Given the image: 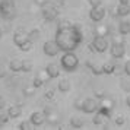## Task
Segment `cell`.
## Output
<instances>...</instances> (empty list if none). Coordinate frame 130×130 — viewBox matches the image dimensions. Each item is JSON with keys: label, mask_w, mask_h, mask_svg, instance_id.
I'll use <instances>...</instances> for the list:
<instances>
[{"label": "cell", "mask_w": 130, "mask_h": 130, "mask_svg": "<svg viewBox=\"0 0 130 130\" xmlns=\"http://www.w3.org/2000/svg\"><path fill=\"white\" fill-rule=\"evenodd\" d=\"M5 107H6V100H5V98L0 95V110H3Z\"/></svg>", "instance_id": "cell-37"}, {"label": "cell", "mask_w": 130, "mask_h": 130, "mask_svg": "<svg viewBox=\"0 0 130 130\" xmlns=\"http://www.w3.org/2000/svg\"><path fill=\"white\" fill-rule=\"evenodd\" d=\"M110 53H111V57H114V59H121V57H124V54H126L124 42L123 41L112 42L111 48H110Z\"/></svg>", "instance_id": "cell-9"}, {"label": "cell", "mask_w": 130, "mask_h": 130, "mask_svg": "<svg viewBox=\"0 0 130 130\" xmlns=\"http://www.w3.org/2000/svg\"><path fill=\"white\" fill-rule=\"evenodd\" d=\"M60 66L66 72H75L79 67V59L73 51H64V54L60 59Z\"/></svg>", "instance_id": "cell-2"}, {"label": "cell", "mask_w": 130, "mask_h": 130, "mask_svg": "<svg viewBox=\"0 0 130 130\" xmlns=\"http://www.w3.org/2000/svg\"><path fill=\"white\" fill-rule=\"evenodd\" d=\"M38 37H40V31H38V29L29 31V40H31V41H37V40H38Z\"/></svg>", "instance_id": "cell-27"}, {"label": "cell", "mask_w": 130, "mask_h": 130, "mask_svg": "<svg viewBox=\"0 0 130 130\" xmlns=\"http://www.w3.org/2000/svg\"><path fill=\"white\" fill-rule=\"evenodd\" d=\"M117 15H118V16H121V18L129 16V15H130V5H121V3H118Z\"/></svg>", "instance_id": "cell-16"}, {"label": "cell", "mask_w": 130, "mask_h": 130, "mask_svg": "<svg viewBox=\"0 0 130 130\" xmlns=\"http://www.w3.org/2000/svg\"><path fill=\"white\" fill-rule=\"evenodd\" d=\"M42 51H44V54L48 56V57H54V56H57L61 50H60V47L57 45L56 40H53V41H45L44 42V45H42Z\"/></svg>", "instance_id": "cell-5"}, {"label": "cell", "mask_w": 130, "mask_h": 130, "mask_svg": "<svg viewBox=\"0 0 130 130\" xmlns=\"http://www.w3.org/2000/svg\"><path fill=\"white\" fill-rule=\"evenodd\" d=\"M95 96H96V98H100V100H104L107 95H105L104 91H96V92H95Z\"/></svg>", "instance_id": "cell-33"}, {"label": "cell", "mask_w": 130, "mask_h": 130, "mask_svg": "<svg viewBox=\"0 0 130 130\" xmlns=\"http://www.w3.org/2000/svg\"><path fill=\"white\" fill-rule=\"evenodd\" d=\"M45 73H47V76L50 79H54V77H59L60 76V67L56 63H50L47 64L45 67Z\"/></svg>", "instance_id": "cell-12"}, {"label": "cell", "mask_w": 130, "mask_h": 130, "mask_svg": "<svg viewBox=\"0 0 130 130\" xmlns=\"http://www.w3.org/2000/svg\"><path fill=\"white\" fill-rule=\"evenodd\" d=\"M92 44L95 45V48H96V53H105L107 50H108V45H110V42H108V40H107L104 35H95L94 41H92Z\"/></svg>", "instance_id": "cell-7"}, {"label": "cell", "mask_w": 130, "mask_h": 130, "mask_svg": "<svg viewBox=\"0 0 130 130\" xmlns=\"http://www.w3.org/2000/svg\"><path fill=\"white\" fill-rule=\"evenodd\" d=\"M120 70H121V66L116 64V70H114V73H120Z\"/></svg>", "instance_id": "cell-40"}, {"label": "cell", "mask_w": 130, "mask_h": 130, "mask_svg": "<svg viewBox=\"0 0 130 130\" xmlns=\"http://www.w3.org/2000/svg\"><path fill=\"white\" fill-rule=\"evenodd\" d=\"M6 75H7L6 69H5L3 66H0V79H3V77H6Z\"/></svg>", "instance_id": "cell-35"}, {"label": "cell", "mask_w": 130, "mask_h": 130, "mask_svg": "<svg viewBox=\"0 0 130 130\" xmlns=\"http://www.w3.org/2000/svg\"><path fill=\"white\" fill-rule=\"evenodd\" d=\"M126 105H127V107L130 108V95L127 96V98H126Z\"/></svg>", "instance_id": "cell-41"}, {"label": "cell", "mask_w": 130, "mask_h": 130, "mask_svg": "<svg viewBox=\"0 0 130 130\" xmlns=\"http://www.w3.org/2000/svg\"><path fill=\"white\" fill-rule=\"evenodd\" d=\"M44 82H45V80H44V79H42L41 76H37L35 79H34V82H32V85H34L35 88H41L42 85H44Z\"/></svg>", "instance_id": "cell-26"}, {"label": "cell", "mask_w": 130, "mask_h": 130, "mask_svg": "<svg viewBox=\"0 0 130 130\" xmlns=\"http://www.w3.org/2000/svg\"><path fill=\"white\" fill-rule=\"evenodd\" d=\"M44 114H45V118H47V121H50V123H57L60 118V114L56 110H53V108H45L44 110Z\"/></svg>", "instance_id": "cell-13"}, {"label": "cell", "mask_w": 130, "mask_h": 130, "mask_svg": "<svg viewBox=\"0 0 130 130\" xmlns=\"http://www.w3.org/2000/svg\"><path fill=\"white\" fill-rule=\"evenodd\" d=\"M16 3L15 0H0V15L5 19H10L15 16Z\"/></svg>", "instance_id": "cell-3"}, {"label": "cell", "mask_w": 130, "mask_h": 130, "mask_svg": "<svg viewBox=\"0 0 130 130\" xmlns=\"http://www.w3.org/2000/svg\"><path fill=\"white\" fill-rule=\"evenodd\" d=\"M118 3H121V5H130V0H118Z\"/></svg>", "instance_id": "cell-39"}, {"label": "cell", "mask_w": 130, "mask_h": 130, "mask_svg": "<svg viewBox=\"0 0 130 130\" xmlns=\"http://www.w3.org/2000/svg\"><path fill=\"white\" fill-rule=\"evenodd\" d=\"M88 50L91 51V53H96V48H95V45L92 44V42H91V44L88 45Z\"/></svg>", "instance_id": "cell-38"}, {"label": "cell", "mask_w": 130, "mask_h": 130, "mask_svg": "<svg viewBox=\"0 0 130 130\" xmlns=\"http://www.w3.org/2000/svg\"><path fill=\"white\" fill-rule=\"evenodd\" d=\"M123 72L127 75V76H130V60H127V63L123 66Z\"/></svg>", "instance_id": "cell-32"}, {"label": "cell", "mask_w": 130, "mask_h": 130, "mask_svg": "<svg viewBox=\"0 0 130 130\" xmlns=\"http://www.w3.org/2000/svg\"><path fill=\"white\" fill-rule=\"evenodd\" d=\"M32 69H34L32 61H29V60H24V61H22V72L28 73V72H31Z\"/></svg>", "instance_id": "cell-22"}, {"label": "cell", "mask_w": 130, "mask_h": 130, "mask_svg": "<svg viewBox=\"0 0 130 130\" xmlns=\"http://www.w3.org/2000/svg\"><path fill=\"white\" fill-rule=\"evenodd\" d=\"M26 41H29V32H26L24 28H19V29L15 31V34H13V42H15L16 47L19 48Z\"/></svg>", "instance_id": "cell-6"}, {"label": "cell", "mask_w": 130, "mask_h": 130, "mask_svg": "<svg viewBox=\"0 0 130 130\" xmlns=\"http://www.w3.org/2000/svg\"><path fill=\"white\" fill-rule=\"evenodd\" d=\"M42 18L48 21V22H53L54 19L57 18V10H56V7L50 6V5H44L42 6Z\"/></svg>", "instance_id": "cell-10"}, {"label": "cell", "mask_w": 130, "mask_h": 130, "mask_svg": "<svg viewBox=\"0 0 130 130\" xmlns=\"http://www.w3.org/2000/svg\"><path fill=\"white\" fill-rule=\"evenodd\" d=\"M34 91H35V86H34V85L26 86V88L24 89V95H26V96H31V95H34Z\"/></svg>", "instance_id": "cell-28"}, {"label": "cell", "mask_w": 130, "mask_h": 130, "mask_svg": "<svg viewBox=\"0 0 130 130\" xmlns=\"http://www.w3.org/2000/svg\"><path fill=\"white\" fill-rule=\"evenodd\" d=\"M32 126L34 124L31 123V121H22V123L18 124V129L19 130H29V129H32Z\"/></svg>", "instance_id": "cell-24"}, {"label": "cell", "mask_w": 130, "mask_h": 130, "mask_svg": "<svg viewBox=\"0 0 130 130\" xmlns=\"http://www.w3.org/2000/svg\"><path fill=\"white\" fill-rule=\"evenodd\" d=\"M9 118H10V117H9V114H7V116H5V114H0V129H2V127L7 123V121H9Z\"/></svg>", "instance_id": "cell-29"}, {"label": "cell", "mask_w": 130, "mask_h": 130, "mask_svg": "<svg viewBox=\"0 0 130 130\" xmlns=\"http://www.w3.org/2000/svg\"><path fill=\"white\" fill-rule=\"evenodd\" d=\"M32 45H34V41H26L25 44H22L21 47H19V50H22V51H29L31 48H32Z\"/></svg>", "instance_id": "cell-25"}, {"label": "cell", "mask_w": 130, "mask_h": 130, "mask_svg": "<svg viewBox=\"0 0 130 130\" xmlns=\"http://www.w3.org/2000/svg\"><path fill=\"white\" fill-rule=\"evenodd\" d=\"M70 82H69V79H61V80H59V85H57V89H59L60 92H63V94H66V92H69L70 91Z\"/></svg>", "instance_id": "cell-17"}, {"label": "cell", "mask_w": 130, "mask_h": 130, "mask_svg": "<svg viewBox=\"0 0 130 130\" xmlns=\"http://www.w3.org/2000/svg\"><path fill=\"white\" fill-rule=\"evenodd\" d=\"M7 114L10 118H18L21 116V107L19 105H12L9 110H7Z\"/></svg>", "instance_id": "cell-21"}, {"label": "cell", "mask_w": 130, "mask_h": 130, "mask_svg": "<svg viewBox=\"0 0 130 130\" xmlns=\"http://www.w3.org/2000/svg\"><path fill=\"white\" fill-rule=\"evenodd\" d=\"M105 15H107V9L102 5H100V6H92V9L89 10V19L92 22H96V24H100L101 21L105 18Z\"/></svg>", "instance_id": "cell-4"}, {"label": "cell", "mask_w": 130, "mask_h": 130, "mask_svg": "<svg viewBox=\"0 0 130 130\" xmlns=\"http://www.w3.org/2000/svg\"><path fill=\"white\" fill-rule=\"evenodd\" d=\"M116 124H117V126H123L124 124V116L123 114H117V116H116Z\"/></svg>", "instance_id": "cell-30"}, {"label": "cell", "mask_w": 130, "mask_h": 130, "mask_svg": "<svg viewBox=\"0 0 130 130\" xmlns=\"http://www.w3.org/2000/svg\"><path fill=\"white\" fill-rule=\"evenodd\" d=\"M102 70L105 75H112L114 70H116V64H111V63H107V64L102 66Z\"/></svg>", "instance_id": "cell-23"}, {"label": "cell", "mask_w": 130, "mask_h": 130, "mask_svg": "<svg viewBox=\"0 0 130 130\" xmlns=\"http://www.w3.org/2000/svg\"><path fill=\"white\" fill-rule=\"evenodd\" d=\"M54 40L57 42L60 50L64 51H75L83 41V34L79 25L66 22L59 26V29L56 31Z\"/></svg>", "instance_id": "cell-1"}, {"label": "cell", "mask_w": 130, "mask_h": 130, "mask_svg": "<svg viewBox=\"0 0 130 130\" xmlns=\"http://www.w3.org/2000/svg\"><path fill=\"white\" fill-rule=\"evenodd\" d=\"M45 120H47V118H45V114H44V112H40V111H34L29 117V121L34 124V126H41V124H44Z\"/></svg>", "instance_id": "cell-11"}, {"label": "cell", "mask_w": 130, "mask_h": 130, "mask_svg": "<svg viewBox=\"0 0 130 130\" xmlns=\"http://www.w3.org/2000/svg\"><path fill=\"white\" fill-rule=\"evenodd\" d=\"M91 6H100L101 5V0H88Z\"/></svg>", "instance_id": "cell-36"}, {"label": "cell", "mask_w": 130, "mask_h": 130, "mask_svg": "<svg viewBox=\"0 0 130 130\" xmlns=\"http://www.w3.org/2000/svg\"><path fill=\"white\" fill-rule=\"evenodd\" d=\"M118 34L123 37L130 34V21H121L118 24Z\"/></svg>", "instance_id": "cell-15"}, {"label": "cell", "mask_w": 130, "mask_h": 130, "mask_svg": "<svg viewBox=\"0 0 130 130\" xmlns=\"http://www.w3.org/2000/svg\"><path fill=\"white\" fill-rule=\"evenodd\" d=\"M0 38H2V29H0Z\"/></svg>", "instance_id": "cell-42"}, {"label": "cell", "mask_w": 130, "mask_h": 130, "mask_svg": "<svg viewBox=\"0 0 130 130\" xmlns=\"http://www.w3.org/2000/svg\"><path fill=\"white\" fill-rule=\"evenodd\" d=\"M54 95H56V91L54 89H48V91H45V94H44V96L47 98V100H53Z\"/></svg>", "instance_id": "cell-31"}, {"label": "cell", "mask_w": 130, "mask_h": 130, "mask_svg": "<svg viewBox=\"0 0 130 130\" xmlns=\"http://www.w3.org/2000/svg\"><path fill=\"white\" fill-rule=\"evenodd\" d=\"M107 121H108V117L104 116V114L100 112V111H96V114L94 116V120H92V123H94L95 126H104Z\"/></svg>", "instance_id": "cell-14"}, {"label": "cell", "mask_w": 130, "mask_h": 130, "mask_svg": "<svg viewBox=\"0 0 130 130\" xmlns=\"http://www.w3.org/2000/svg\"><path fill=\"white\" fill-rule=\"evenodd\" d=\"M82 104H83V100H75V108L76 110H82Z\"/></svg>", "instance_id": "cell-34"}, {"label": "cell", "mask_w": 130, "mask_h": 130, "mask_svg": "<svg viewBox=\"0 0 130 130\" xmlns=\"http://www.w3.org/2000/svg\"><path fill=\"white\" fill-rule=\"evenodd\" d=\"M9 69L12 72H15V73H18V72H22V61L18 59L12 60L10 63H9Z\"/></svg>", "instance_id": "cell-19"}, {"label": "cell", "mask_w": 130, "mask_h": 130, "mask_svg": "<svg viewBox=\"0 0 130 130\" xmlns=\"http://www.w3.org/2000/svg\"><path fill=\"white\" fill-rule=\"evenodd\" d=\"M85 126V120L80 117H72L70 118V127L73 129H82Z\"/></svg>", "instance_id": "cell-18"}, {"label": "cell", "mask_w": 130, "mask_h": 130, "mask_svg": "<svg viewBox=\"0 0 130 130\" xmlns=\"http://www.w3.org/2000/svg\"><path fill=\"white\" fill-rule=\"evenodd\" d=\"M100 102L95 100V98H86V100H83V104H82V111L83 112H96L98 111V108H100Z\"/></svg>", "instance_id": "cell-8"}, {"label": "cell", "mask_w": 130, "mask_h": 130, "mask_svg": "<svg viewBox=\"0 0 130 130\" xmlns=\"http://www.w3.org/2000/svg\"><path fill=\"white\" fill-rule=\"evenodd\" d=\"M86 66H88L89 69L92 70V73H94V75H102V73H104V70H102V66L96 64V63H91V61H88V63H86Z\"/></svg>", "instance_id": "cell-20"}, {"label": "cell", "mask_w": 130, "mask_h": 130, "mask_svg": "<svg viewBox=\"0 0 130 130\" xmlns=\"http://www.w3.org/2000/svg\"><path fill=\"white\" fill-rule=\"evenodd\" d=\"M0 66H2V63H0Z\"/></svg>", "instance_id": "cell-43"}]
</instances>
